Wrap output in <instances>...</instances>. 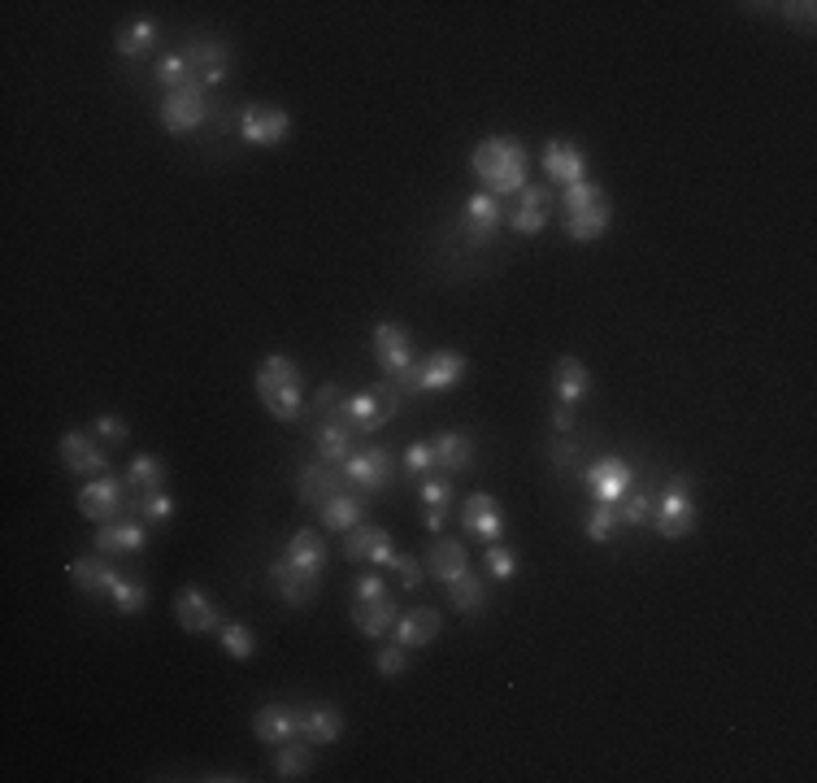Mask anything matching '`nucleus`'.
<instances>
[{
    "label": "nucleus",
    "mask_w": 817,
    "mask_h": 783,
    "mask_svg": "<svg viewBox=\"0 0 817 783\" xmlns=\"http://www.w3.org/2000/svg\"><path fill=\"white\" fill-rule=\"evenodd\" d=\"M96 435L105 440V444H126V435H131V426H126V419L122 414H96Z\"/></svg>",
    "instance_id": "8fccbe9b"
},
{
    "label": "nucleus",
    "mask_w": 817,
    "mask_h": 783,
    "mask_svg": "<svg viewBox=\"0 0 817 783\" xmlns=\"http://www.w3.org/2000/svg\"><path fill=\"white\" fill-rule=\"evenodd\" d=\"M439 609H431V605H413L408 614L396 618V645H405V649H426L435 636H439Z\"/></svg>",
    "instance_id": "bb28decb"
},
{
    "label": "nucleus",
    "mask_w": 817,
    "mask_h": 783,
    "mask_svg": "<svg viewBox=\"0 0 817 783\" xmlns=\"http://www.w3.org/2000/svg\"><path fill=\"white\" fill-rule=\"evenodd\" d=\"M110 597H114L117 614H144L148 609V584L144 579H117Z\"/></svg>",
    "instance_id": "79ce46f5"
},
{
    "label": "nucleus",
    "mask_w": 817,
    "mask_h": 783,
    "mask_svg": "<svg viewBox=\"0 0 817 783\" xmlns=\"http://www.w3.org/2000/svg\"><path fill=\"white\" fill-rule=\"evenodd\" d=\"M609 223H613V200H609V192L600 187V183H575V187H566V236L579 244H591L600 240L604 231H609Z\"/></svg>",
    "instance_id": "20e7f679"
},
{
    "label": "nucleus",
    "mask_w": 817,
    "mask_h": 783,
    "mask_svg": "<svg viewBox=\"0 0 817 783\" xmlns=\"http://www.w3.org/2000/svg\"><path fill=\"white\" fill-rule=\"evenodd\" d=\"M370 349H374V362L383 365V374L396 383V392H417V349H413V336L401 331L396 322H379L374 336H370Z\"/></svg>",
    "instance_id": "39448f33"
},
{
    "label": "nucleus",
    "mask_w": 817,
    "mask_h": 783,
    "mask_svg": "<svg viewBox=\"0 0 817 783\" xmlns=\"http://www.w3.org/2000/svg\"><path fill=\"white\" fill-rule=\"evenodd\" d=\"M187 61H192V70H196L200 83H223L227 70H231V49L218 35H192Z\"/></svg>",
    "instance_id": "412c9836"
},
{
    "label": "nucleus",
    "mask_w": 817,
    "mask_h": 783,
    "mask_svg": "<svg viewBox=\"0 0 817 783\" xmlns=\"http://www.w3.org/2000/svg\"><path fill=\"white\" fill-rule=\"evenodd\" d=\"M223 649L231 653L235 662H248L252 649H257V640H252V631L244 622H223Z\"/></svg>",
    "instance_id": "a18cd8bd"
},
{
    "label": "nucleus",
    "mask_w": 817,
    "mask_h": 783,
    "mask_svg": "<svg viewBox=\"0 0 817 783\" xmlns=\"http://www.w3.org/2000/svg\"><path fill=\"white\" fill-rule=\"evenodd\" d=\"M157 83H162L166 92H178V87L200 83V79H196V70H192L187 53H162V58H157Z\"/></svg>",
    "instance_id": "ea45409f"
},
{
    "label": "nucleus",
    "mask_w": 817,
    "mask_h": 783,
    "mask_svg": "<svg viewBox=\"0 0 817 783\" xmlns=\"http://www.w3.org/2000/svg\"><path fill=\"white\" fill-rule=\"evenodd\" d=\"M448 505H453V483L422 480V523H426V532H444Z\"/></svg>",
    "instance_id": "f704fd0d"
},
{
    "label": "nucleus",
    "mask_w": 817,
    "mask_h": 783,
    "mask_svg": "<svg viewBox=\"0 0 817 783\" xmlns=\"http://www.w3.org/2000/svg\"><path fill=\"white\" fill-rule=\"evenodd\" d=\"M787 22H796L800 31H814V4H787Z\"/></svg>",
    "instance_id": "5fc2aeb1"
},
{
    "label": "nucleus",
    "mask_w": 817,
    "mask_h": 783,
    "mask_svg": "<svg viewBox=\"0 0 817 783\" xmlns=\"http://www.w3.org/2000/svg\"><path fill=\"white\" fill-rule=\"evenodd\" d=\"M300 735L309 740V744H335L340 735H344V714L335 710V705H313V710H304L300 714Z\"/></svg>",
    "instance_id": "c756f323"
},
{
    "label": "nucleus",
    "mask_w": 817,
    "mask_h": 783,
    "mask_svg": "<svg viewBox=\"0 0 817 783\" xmlns=\"http://www.w3.org/2000/svg\"><path fill=\"white\" fill-rule=\"evenodd\" d=\"M374 670H379L383 679H401V674L408 670V649L405 645H396V640H392V645H383V649L374 653Z\"/></svg>",
    "instance_id": "49530a36"
},
{
    "label": "nucleus",
    "mask_w": 817,
    "mask_h": 783,
    "mask_svg": "<svg viewBox=\"0 0 817 783\" xmlns=\"http://www.w3.org/2000/svg\"><path fill=\"white\" fill-rule=\"evenodd\" d=\"M218 131H231V105H218Z\"/></svg>",
    "instance_id": "13d9d810"
},
{
    "label": "nucleus",
    "mask_w": 817,
    "mask_h": 783,
    "mask_svg": "<svg viewBox=\"0 0 817 783\" xmlns=\"http://www.w3.org/2000/svg\"><path fill=\"white\" fill-rule=\"evenodd\" d=\"M209 114H214V101L205 96L200 83H187L178 92H166V101H162V126L170 135H192L200 122H209Z\"/></svg>",
    "instance_id": "6e6552de"
},
{
    "label": "nucleus",
    "mask_w": 817,
    "mask_h": 783,
    "mask_svg": "<svg viewBox=\"0 0 817 783\" xmlns=\"http://www.w3.org/2000/svg\"><path fill=\"white\" fill-rule=\"evenodd\" d=\"M618 523L622 527H648L652 523V492H627L618 501Z\"/></svg>",
    "instance_id": "37998d69"
},
{
    "label": "nucleus",
    "mask_w": 817,
    "mask_h": 783,
    "mask_svg": "<svg viewBox=\"0 0 817 783\" xmlns=\"http://www.w3.org/2000/svg\"><path fill=\"white\" fill-rule=\"evenodd\" d=\"M526 166L530 157L518 135H487L469 153V171L478 175V183H487L492 196H518L526 187Z\"/></svg>",
    "instance_id": "f03ea898"
},
{
    "label": "nucleus",
    "mask_w": 817,
    "mask_h": 783,
    "mask_svg": "<svg viewBox=\"0 0 817 783\" xmlns=\"http://www.w3.org/2000/svg\"><path fill=\"white\" fill-rule=\"evenodd\" d=\"M252 731H257V740H261V744L279 749V744H288V740L300 735V710L283 705V701H270V705H261V710H257Z\"/></svg>",
    "instance_id": "4be33fe9"
},
{
    "label": "nucleus",
    "mask_w": 817,
    "mask_h": 783,
    "mask_svg": "<svg viewBox=\"0 0 817 783\" xmlns=\"http://www.w3.org/2000/svg\"><path fill=\"white\" fill-rule=\"evenodd\" d=\"M387 566L401 575V584H405L408 593H413V588H422V579H426V566H422V562H413L408 553H392V562H387Z\"/></svg>",
    "instance_id": "09e8293b"
},
{
    "label": "nucleus",
    "mask_w": 817,
    "mask_h": 783,
    "mask_svg": "<svg viewBox=\"0 0 817 783\" xmlns=\"http://www.w3.org/2000/svg\"><path fill=\"white\" fill-rule=\"evenodd\" d=\"M462 379H466V353L457 349H439L417 362V392H448Z\"/></svg>",
    "instance_id": "f3484780"
},
{
    "label": "nucleus",
    "mask_w": 817,
    "mask_h": 783,
    "mask_svg": "<svg viewBox=\"0 0 817 783\" xmlns=\"http://www.w3.org/2000/svg\"><path fill=\"white\" fill-rule=\"evenodd\" d=\"M448 601L457 614H483V605H487V593H483V584H478V575H457L453 584H448Z\"/></svg>",
    "instance_id": "58836bf2"
},
{
    "label": "nucleus",
    "mask_w": 817,
    "mask_h": 783,
    "mask_svg": "<svg viewBox=\"0 0 817 783\" xmlns=\"http://www.w3.org/2000/svg\"><path fill=\"white\" fill-rule=\"evenodd\" d=\"M361 514H365V501L352 496V492H335L331 501L318 505V518H322L327 532H352L361 523Z\"/></svg>",
    "instance_id": "2f4dec72"
},
{
    "label": "nucleus",
    "mask_w": 817,
    "mask_h": 783,
    "mask_svg": "<svg viewBox=\"0 0 817 783\" xmlns=\"http://www.w3.org/2000/svg\"><path fill=\"white\" fill-rule=\"evenodd\" d=\"M175 618L183 631H192V636H209V631H223V614H218V605L209 601V593L205 588H196V584H187V588H178L175 593Z\"/></svg>",
    "instance_id": "ddd939ff"
},
{
    "label": "nucleus",
    "mask_w": 817,
    "mask_h": 783,
    "mask_svg": "<svg viewBox=\"0 0 817 783\" xmlns=\"http://www.w3.org/2000/svg\"><path fill=\"white\" fill-rule=\"evenodd\" d=\"M392 553H396V548H392V532H383V527H379L374 548H370V557H365V562H370V566H387V562H392Z\"/></svg>",
    "instance_id": "864d4df0"
},
{
    "label": "nucleus",
    "mask_w": 817,
    "mask_h": 783,
    "mask_svg": "<svg viewBox=\"0 0 817 783\" xmlns=\"http://www.w3.org/2000/svg\"><path fill=\"white\" fill-rule=\"evenodd\" d=\"M335 492H344V471L340 466H327V462H304L300 466V475H296V496H300V505H322V501H331Z\"/></svg>",
    "instance_id": "aec40b11"
},
{
    "label": "nucleus",
    "mask_w": 817,
    "mask_h": 783,
    "mask_svg": "<svg viewBox=\"0 0 817 783\" xmlns=\"http://www.w3.org/2000/svg\"><path fill=\"white\" fill-rule=\"evenodd\" d=\"M270 584L279 588V597L292 605V609H300V605H313V601H318V593H322V575H309V570H300V566H292L283 553L270 562Z\"/></svg>",
    "instance_id": "2eb2a0df"
},
{
    "label": "nucleus",
    "mask_w": 817,
    "mask_h": 783,
    "mask_svg": "<svg viewBox=\"0 0 817 783\" xmlns=\"http://www.w3.org/2000/svg\"><path fill=\"white\" fill-rule=\"evenodd\" d=\"M340 471L356 492H387L396 480V462H392L387 449H356Z\"/></svg>",
    "instance_id": "9b49d317"
},
{
    "label": "nucleus",
    "mask_w": 817,
    "mask_h": 783,
    "mask_svg": "<svg viewBox=\"0 0 817 783\" xmlns=\"http://www.w3.org/2000/svg\"><path fill=\"white\" fill-rule=\"evenodd\" d=\"M548 209H552V192L539 187V183H526L518 192V209L505 214V223L518 231V236H539L548 227Z\"/></svg>",
    "instance_id": "6ab92c4d"
},
{
    "label": "nucleus",
    "mask_w": 817,
    "mask_h": 783,
    "mask_svg": "<svg viewBox=\"0 0 817 783\" xmlns=\"http://www.w3.org/2000/svg\"><path fill=\"white\" fill-rule=\"evenodd\" d=\"M396 405H401V392H396V383L387 379V383H365L361 392H352L349 396V414L356 422V431H379V426H387V422L396 419Z\"/></svg>",
    "instance_id": "1a4fd4ad"
},
{
    "label": "nucleus",
    "mask_w": 817,
    "mask_h": 783,
    "mask_svg": "<svg viewBox=\"0 0 817 783\" xmlns=\"http://www.w3.org/2000/svg\"><path fill=\"white\" fill-rule=\"evenodd\" d=\"M126 509H131L135 518H144V523H170V518H175V496H170L166 487L139 492V496L126 501Z\"/></svg>",
    "instance_id": "4c0bfd02"
},
{
    "label": "nucleus",
    "mask_w": 817,
    "mask_h": 783,
    "mask_svg": "<svg viewBox=\"0 0 817 783\" xmlns=\"http://www.w3.org/2000/svg\"><path fill=\"white\" fill-rule=\"evenodd\" d=\"M309 435H313V449L327 466H344L352 453V440H356V422L349 414V401L340 396L335 383H322L313 405H309Z\"/></svg>",
    "instance_id": "f257e3e1"
},
{
    "label": "nucleus",
    "mask_w": 817,
    "mask_h": 783,
    "mask_svg": "<svg viewBox=\"0 0 817 783\" xmlns=\"http://www.w3.org/2000/svg\"><path fill=\"white\" fill-rule=\"evenodd\" d=\"M396 618H401V609L396 601L383 593V597H356L352 601V627L361 631V636H370V640H379V636H387L392 627H396Z\"/></svg>",
    "instance_id": "393cba45"
},
{
    "label": "nucleus",
    "mask_w": 817,
    "mask_h": 783,
    "mask_svg": "<svg viewBox=\"0 0 817 783\" xmlns=\"http://www.w3.org/2000/svg\"><path fill=\"white\" fill-rule=\"evenodd\" d=\"M58 457L70 475H83V480H96V475H105V466H110L105 449H101L96 435H87V431H65L58 444Z\"/></svg>",
    "instance_id": "f8f14e48"
},
{
    "label": "nucleus",
    "mask_w": 817,
    "mask_h": 783,
    "mask_svg": "<svg viewBox=\"0 0 817 783\" xmlns=\"http://www.w3.org/2000/svg\"><path fill=\"white\" fill-rule=\"evenodd\" d=\"M505 227V205L500 196L492 192H474L466 200V214H462V231L469 244H492V236Z\"/></svg>",
    "instance_id": "dca6fc26"
},
{
    "label": "nucleus",
    "mask_w": 817,
    "mask_h": 783,
    "mask_svg": "<svg viewBox=\"0 0 817 783\" xmlns=\"http://www.w3.org/2000/svg\"><path fill=\"white\" fill-rule=\"evenodd\" d=\"M483 566H487V575H492V579H514V575L523 570L518 553H514V548H505V544H492V548H487V557H483Z\"/></svg>",
    "instance_id": "c03bdc74"
},
{
    "label": "nucleus",
    "mask_w": 817,
    "mask_h": 783,
    "mask_svg": "<svg viewBox=\"0 0 817 783\" xmlns=\"http://www.w3.org/2000/svg\"><path fill=\"white\" fill-rule=\"evenodd\" d=\"M166 462L153 457V453H135L131 466H126V496H139V492H157L166 487Z\"/></svg>",
    "instance_id": "473e14b6"
},
{
    "label": "nucleus",
    "mask_w": 817,
    "mask_h": 783,
    "mask_svg": "<svg viewBox=\"0 0 817 783\" xmlns=\"http://www.w3.org/2000/svg\"><path fill=\"white\" fill-rule=\"evenodd\" d=\"M313 771V749L304 744V735H296L288 744H279V758H275V775L283 783L292 780H304Z\"/></svg>",
    "instance_id": "c9c22d12"
},
{
    "label": "nucleus",
    "mask_w": 817,
    "mask_h": 783,
    "mask_svg": "<svg viewBox=\"0 0 817 783\" xmlns=\"http://www.w3.org/2000/svg\"><path fill=\"white\" fill-rule=\"evenodd\" d=\"M544 175L552 183H561V192L575 187V183H583L587 179L583 144H575V140H566V135L548 140V144H544Z\"/></svg>",
    "instance_id": "4468645a"
},
{
    "label": "nucleus",
    "mask_w": 817,
    "mask_h": 783,
    "mask_svg": "<svg viewBox=\"0 0 817 783\" xmlns=\"http://www.w3.org/2000/svg\"><path fill=\"white\" fill-rule=\"evenodd\" d=\"M435 466V449L431 444H408L405 449V471L408 475H426Z\"/></svg>",
    "instance_id": "603ef678"
},
{
    "label": "nucleus",
    "mask_w": 817,
    "mask_h": 783,
    "mask_svg": "<svg viewBox=\"0 0 817 783\" xmlns=\"http://www.w3.org/2000/svg\"><path fill=\"white\" fill-rule=\"evenodd\" d=\"M148 523L144 518H114V523H101L96 532H92V540H96V553H105V557H117V553H135V548H144L148 540V532H144Z\"/></svg>",
    "instance_id": "b1692460"
},
{
    "label": "nucleus",
    "mask_w": 817,
    "mask_h": 783,
    "mask_svg": "<svg viewBox=\"0 0 817 783\" xmlns=\"http://www.w3.org/2000/svg\"><path fill=\"white\" fill-rule=\"evenodd\" d=\"M374 536H379V527H361V523L344 532V562H365L374 548Z\"/></svg>",
    "instance_id": "de8ad7c7"
},
{
    "label": "nucleus",
    "mask_w": 817,
    "mask_h": 783,
    "mask_svg": "<svg viewBox=\"0 0 817 783\" xmlns=\"http://www.w3.org/2000/svg\"><path fill=\"white\" fill-rule=\"evenodd\" d=\"M288 131H292V119H288V110H283V105L248 101V105L239 110V135H244V144L275 148V144H283V140H288Z\"/></svg>",
    "instance_id": "0eeeda50"
},
{
    "label": "nucleus",
    "mask_w": 817,
    "mask_h": 783,
    "mask_svg": "<svg viewBox=\"0 0 817 783\" xmlns=\"http://www.w3.org/2000/svg\"><path fill=\"white\" fill-rule=\"evenodd\" d=\"M426 575L435 579V584H453L457 575H466V566H469V557H466V548H462V540H431V548H426Z\"/></svg>",
    "instance_id": "cd10ccee"
},
{
    "label": "nucleus",
    "mask_w": 817,
    "mask_h": 783,
    "mask_svg": "<svg viewBox=\"0 0 817 783\" xmlns=\"http://www.w3.org/2000/svg\"><path fill=\"white\" fill-rule=\"evenodd\" d=\"M613 532H618V505L596 501L583 518V536L591 544H604V540H613Z\"/></svg>",
    "instance_id": "a19ab883"
},
{
    "label": "nucleus",
    "mask_w": 817,
    "mask_h": 783,
    "mask_svg": "<svg viewBox=\"0 0 817 783\" xmlns=\"http://www.w3.org/2000/svg\"><path fill=\"white\" fill-rule=\"evenodd\" d=\"M257 401L266 405L270 419L279 422H296L304 414V379H300L292 358L270 353L257 365Z\"/></svg>",
    "instance_id": "7ed1b4c3"
},
{
    "label": "nucleus",
    "mask_w": 817,
    "mask_h": 783,
    "mask_svg": "<svg viewBox=\"0 0 817 783\" xmlns=\"http://www.w3.org/2000/svg\"><path fill=\"white\" fill-rule=\"evenodd\" d=\"M552 426H557L561 435H570V431H575V405H561V401H557V405H552Z\"/></svg>",
    "instance_id": "4d7b16f0"
},
{
    "label": "nucleus",
    "mask_w": 817,
    "mask_h": 783,
    "mask_svg": "<svg viewBox=\"0 0 817 783\" xmlns=\"http://www.w3.org/2000/svg\"><path fill=\"white\" fill-rule=\"evenodd\" d=\"M65 570H70V579H74V588H79L83 597H110V593H114V584L122 579V575H117V566L105 557V553L74 557Z\"/></svg>",
    "instance_id": "a211bd4d"
},
{
    "label": "nucleus",
    "mask_w": 817,
    "mask_h": 783,
    "mask_svg": "<svg viewBox=\"0 0 817 783\" xmlns=\"http://www.w3.org/2000/svg\"><path fill=\"white\" fill-rule=\"evenodd\" d=\"M548 462H552L557 471H570L575 462H583V449H579V444H575V440L566 435V440H557V444L548 449Z\"/></svg>",
    "instance_id": "3c124183"
},
{
    "label": "nucleus",
    "mask_w": 817,
    "mask_h": 783,
    "mask_svg": "<svg viewBox=\"0 0 817 783\" xmlns=\"http://www.w3.org/2000/svg\"><path fill=\"white\" fill-rule=\"evenodd\" d=\"M352 593H356V597H383V593H387V584H383L379 575H361Z\"/></svg>",
    "instance_id": "6e6d98bb"
},
{
    "label": "nucleus",
    "mask_w": 817,
    "mask_h": 783,
    "mask_svg": "<svg viewBox=\"0 0 817 783\" xmlns=\"http://www.w3.org/2000/svg\"><path fill=\"white\" fill-rule=\"evenodd\" d=\"M283 557L300 566V570H309V575H322V566H327V540L318 536V532H296L288 548H283Z\"/></svg>",
    "instance_id": "72a5a7b5"
},
{
    "label": "nucleus",
    "mask_w": 817,
    "mask_h": 783,
    "mask_svg": "<svg viewBox=\"0 0 817 783\" xmlns=\"http://www.w3.org/2000/svg\"><path fill=\"white\" fill-rule=\"evenodd\" d=\"M631 483H635V475H631V466H627L622 457H600V462L587 471L591 496H596V501H609V505H618V501L631 492Z\"/></svg>",
    "instance_id": "5701e85b"
},
{
    "label": "nucleus",
    "mask_w": 817,
    "mask_h": 783,
    "mask_svg": "<svg viewBox=\"0 0 817 783\" xmlns=\"http://www.w3.org/2000/svg\"><path fill=\"white\" fill-rule=\"evenodd\" d=\"M552 392H557L561 405H583L587 396H591V374H587V365L579 362V358H561L557 370H552Z\"/></svg>",
    "instance_id": "c85d7f7f"
},
{
    "label": "nucleus",
    "mask_w": 817,
    "mask_h": 783,
    "mask_svg": "<svg viewBox=\"0 0 817 783\" xmlns=\"http://www.w3.org/2000/svg\"><path fill=\"white\" fill-rule=\"evenodd\" d=\"M157 40H162L157 22H153V18H135V22L117 27L114 49H117V58H144V53H153V49H157Z\"/></svg>",
    "instance_id": "7c9ffc66"
},
{
    "label": "nucleus",
    "mask_w": 817,
    "mask_h": 783,
    "mask_svg": "<svg viewBox=\"0 0 817 783\" xmlns=\"http://www.w3.org/2000/svg\"><path fill=\"white\" fill-rule=\"evenodd\" d=\"M692 492H696L692 475H674V480L665 483V492H661V501H656V532H661L665 540H683V536L696 532L701 514H696Z\"/></svg>",
    "instance_id": "423d86ee"
},
{
    "label": "nucleus",
    "mask_w": 817,
    "mask_h": 783,
    "mask_svg": "<svg viewBox=\"0 0 817 783\" xmlns=\"http://www.w3.org/2000/svg\"><path fill=\"white\" fill-rule=\"evenodd\" d=\"M462 523H466V532L474 540H487V544H496L500 532H505V518H500V505H496L492 492H474L469 496L466 509H462Z\"/></svg>",
    "instance_id": "a878e982"
},
{
    "label": "nucleus",
    "mask_w": 817,
    "mask_h": 783,
    "mask_svg": "<svg viewBox=\"0 0 817 783\" xmlns=\"http://www.w3.org/2000/svg\"><path fill=\"white\" fill-rule=\"evenodd\" d=\"M126 501H131L126 496V480L96 475V480H87V487L79 492V514L101 527V523H114V518L126 514Z\"/></svg>",
    "instance_id": "9d476101"
},
{
    "label": "nucleus",
    "mask_w": 817,
    "mask_h": 783,
    "mask_svg": "<svg viewBox=\"0 0 817 783\" xmlns=\"http://www.w3.org/2000/svg\"><path fill=\"white\" fill-rule=\"evenodd\" d=\"M431 449H435V466H444L453 475L469 471V462H474V440L469 435H439Z\"/></svg>",
    "instance_id": "e433bc0d"
}]
</instances>
